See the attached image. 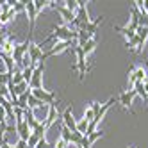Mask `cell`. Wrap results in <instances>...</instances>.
I'll return each mask as SVG.
<instances>
[{"label":"cell","instance_id":"obj_27","mask_svg":"<svg viewBox=\"0 0 148 148\" xmlns=\"http://www.w3.org/2000/svg\"><path fill=\"white\" fill-rule=\"evenodd\" d=\"M11 5H13V9L16 11V14L22 13V11H25V2H11Z\"/></svg>","mask_w":148,"mask_h":148},{"label":"cell","instance_id":"obj_21","mask_svg":"<svg viewBox=\"0 0 148 148\" xmlns=\"http://www.w3.org/2000/svg\"><path fill=\"white\" fill-rule=\"evenodd\" d=\"M116 30H118V32H121L123 36H127V41H129V39H132L134 36H136V32H134V30H130L129 27H114Z\"/></svg>","mask_w":148,"mask_h":148},{"label":"cell","instance_id":"obj_13","mask_svg":"<svg viewBox=\"0 0 148 148\" xmlns=\"http://www.w3.org/2000/svg\"><path fill=\"white\" fill-rule=\"evenodd\" d=\"M23 121L29 125V129H30V130H34L36 127L41 123L39 120H36V116H34V111H32V109H25V114H23Z\"/></svg>","mask_w":148,"mask_h":148},{"label":"cell","instance_id":"obj_9","mask_svg":"<svg viewBox=\"0 0 148 148\" xmlns=\"http://www.w3.org/2000/svg\"><path fill=\"white\" fill-rule=\"evenodd\" d=\"M25 11L29 14V20H30V32L34 30V25H36V20H38V11L34 7V0H27L25 2Z\"/></svg>","mask_w":148,"mask_h":148},{"label":"cell","instance_id":"obj_23","mask_svg":"<svg viewBox=\"0 0 148 148\" xmlns=\"http://www.w3.org/2000/svg\"><path fill=\"white\" fill-rule=\"evenodd\" d=\"M61 139L62 141H66L70 145V139H71V130H68L64 125H61Z\"/></svg>","mask_w":148,"mask_h":148},{"label":"cell","instance_id":"obj_26","mask_svg":"<svg viewBox=\"0 0 148 148\" xmlns=\"http://www.w3.org/2000/svg\"><path fill=\"white\" fill-rule=\"evenodd\" d=\"M22 82H25L23 80V75H22V71H14L13 73V84H14V86H18V84H22Z\"/></svg>","mask_w":148,"mask_h":148},{"label":"cell","instance_id":"obj_14","mask_svg":"<svg viewBox=\"0 0 148 148\" xmlns=\"http://www.w3.org/2000/svg\"><path fill=\"white\" fill-rule=\"evenodd\" d=\"M100 105L102 103H98V102H91V105L86 107V111H84V120H86V121H93L95 116H97V112H98V109H100Z\"/></svg>","mask_w":148,"mask_h":148},{"label":"cell","instance_id":"obj_36","mask_svg":"<svg viewBox=\"0 0 148 148\" xmlns=\"http://www.w3.org/2000/svg\"><path fill=\"white\" fill-rule=\"evenodd\" d=\"M127 148H132V146H127Z\"/></svg>","mask_w":148,"mask_h":148},{"label":"cell","instance_id":"obj_10","mask_svg":"<svg viewBox=\"0 0 148 148\" xmlns=\"http://www.w3.org/2000/svg\"><path fill=\"white\" fill-rule=\"evenodd\" d=\"M57 118H59V107H57V102H56V103L48 105V114H47V120L43 121V123L47 125V129H50L52 123H54Z\"/></svg>","mask_w":148,"mask_h":148},{"label":"cell","instance_id":"obj_32","mask_svg":"<svg viewBox=\"0 0 148 148\" xmlns=\"http://www.w3.org/2000/svg\"><path fill=\"white\" fill-rule=\"evenodd\" d=\"M143 84H145V91H146V95H148V80H145Z\"/></svg>","mask_w":148,"mask_h":148},{"label":"cell","instance_id":"obj_7","mask_svg":"<svg viewBox=\"0 0 148 148\" xmlns=\"http://www.w3.org/2000/svg\"><path fill=\"white\" fill-rule=\"evenodd\" d=\"M136 98V91L134 89H129V91H123L120 97H118V102L123 105L125 109H129V112H132V109H130V105H132V100Z\"/></svg>","mask_w":148,"mask_h":148},{"label":"cell","instance_id":"obj_15","mask_svg":"<svg viewBox=\"0 0 148 148\" xmlns=\"http://www.w3.org/2000/svg\"><path fill=\"white\" fill-rule=\"evenodd\" d=\"M14 38L13 36H7V39H5V43L0 47V52H4L5 56H11L13 57V52H14Z\"/></svg>","mask_w":148,"mask_h":148},{"label":"cell","instance_id":"obj_35","mask_svg":"<svg viewBox=\"0 0 148 148\" xmlns=\"http://www.w3.org/2000/svg\"><path fill=\"white\" fill-rule=\"evenodd\" d=\"M146 68H148V61H146Z\"/></svg>","mask_w":148,"mask_h":148},{"label":"cell","instance_id":"obj_34","mask_svg":"<svg viewBox=\"0 0 148 148\" xmlns=\"http://www.w3.org/2000/svg\"><path fill=\"white\" fill-rule=\"evenodd\" d=\"M146 18H148V9H146Z\"/></svg>","mask_w":148,"mask_h":148},{"label":"cell","instance_id":"obj_12","mask_svg":"<svg viewBox=\"0 0 148 148\" xmlns=\"http://www.w3.org/2000/svg\"><path fill=\"white\" fill-rule=\"evenodd\" d=\"M100 137H103V132H102V130H97V132H93V134H89V136H84L79 148H91V145L97 141V139H100Z\"/></svg>","mask_w":148,"mask_h":148},{"label":"cell","instance_id":"obj_25","mask_svg":"<svg viewBox=\"0 0 148 148\" xmlns=\"http://www.w3.org/2000/svg\"><path fill=\"white\" fill-rule=\"evenodd\" d=\"M32 71H34V68L32 66H27V68H23L22 70V75H23V80L29 84L30 82V77H32Z\"/></svg>","mask_w":148,"mask_h":148},{"label":"cell","instance_id":"obj_16","mask_svg":"<svg viewBox=\"0 0 148 148\" xmlns=\"http://www.w3.org/2000/svg\"><path fill=\"white\" fill-rule=\"evenodd\" d=\"M16 18V11L11 7V11H7V13H0V25H5V23H9L11 20H14Z\"/></svg>","mask_w":148,"mask_h":148},{"label":"cell","instance_id":"obj_17","mask_svg":"<svg viewBox=\"0 0 148 148\" xmlns=\"http://www.w3.org/2000/svg\"><path fill=\"white\" fill-rule=\"evenodd\" d=\"M47 130H48V129H47V125H45L43 121H41V123L36 127V129L32 130V136H36L38 139H45V134H47Z\"/></svg>","mask_w":148,"mask_h":148},{"label":"cell","instance_id":"obj_5","mask_svg":"<svg viewBox=\"0 0 148 148\" xmlns=\"http://www.w3.org/2000/svg\"><path fill=\"white\" fill-rule=\"evenodd\" d=\"M127 79H129V82L132 84V86H134L136 82H145L146 80V68H143V66H132L129 70Z\"/></svg>","mask_w":148,"mask_h":148},{"label":"cell","instance_id":"obj_6","mask_svg":"<svg viewBox=\"0 0 148 148\" xmlns=\"http://www.w3.org/2000/svg\"><path fill=\"white\" fill-rule=\"evenodd\" d=\"M62 125H64L68 130L77 132V121L73 120V114H71V105H68L66 111L62 112Z\"/></svg>","mask_w":148,"mask_h":148},{"label":"cell","instance_id":"obj_2","mask_svg":"<svg viewBox=\"0 0 148 148\" xmlns=\"http://www.w3.org/2000/svg\"><path fill=\"white\" fill-rule=\"evenodd\" d=\"M73 52H75V56H77V64L73 66L71 70H79V79L80 80H84V75H86V71H88V68H86V56H84V52H82V48L80 47H73L71 48Z\"/></svg>","mask_w":148,"mask_h":148},{"label":"cell","instance_id":"obj_28","mask_svg":"<svg viewBox=\"0 0 148 148\" xmlns=\"http://www.w3.org/2000/svg\"><path fill=\"white\" fill-rule=\"evenodd\" d=\"M45 5H48V2H45V0H34V7H36L38 14L43 11V7H45Z\"/></svg>","mask_w":148,"mask_h":148},{"label":"cell","instance_id":"obj_30","mask_svg":"<svg viewBox=\"0 0 148 148\" xmlns=\"http://www.w3.org/2000/svg\"><path fill=\"white\" fill-rule=\"evenodd\" d=\"M5 39H7V34H5V30H2V29H0V47H2V45L5 43Z\"/></svg>","mask_w":148,"mask_h":148},{"label":"cell","instance_id":"obj_20","mask_svg":"<svg viewBox=\"0 0 148 148\" xmlns=\"http://www.w3.org/2000/svg\"><path fill=\"white\" fill-rule=\"evenodd\" d=\"M88 127H89V121H86V120H80V121H77V132H80L82 136H86L88 134Z\"/></svg>","mask_w":148,"mask_h":148},{"label":"cell","instance_id":"obj_3","mask_svg":"<svg viewBox=\"0 0 148 148\" xmlns=\"http://www.w3.org/2000/svg\"><path fill=\"white\" fill-rule=\"evenodd\" d=\"M30 93H32V97H36L38 100L43 102V105L56 103V97H57V95L54 91H45L43 88H39V89H30Z\"/></svg>","mask_w":148,"mask_h":148},{"label":"cell","instance_id":"obj_22","mask_svg":"<svg viewBox=\"0 0 148 148\" xmlns=\"http://www.w3.org/2000/svg\"><path fill=\"white\" fill-rule=\"evenodd\" d=\"M82 134L80 132H71V139H70V145H75V146H80L82 143Z\"/></svg>","mask_w":148,"mask_h":148},{"label":"cell","instance_id":"obj_8","mask_svg":"<svg viewBox=\"0 0 148 148\" xmlns=\"http://www.w3.org/2000/svg\"><path fill=\"white\" fill-rule=\"evenodd\" d=\"M102 22H103V16H98L95 22H89V23H86V25H80L79 30H84V32H88L91 38H95V34H97V30H98V27H100Z\"/></svg>","mask_w":148,"mask_h":148},{"label":"cell","instance_id":"obj_4","mask_svg":"<svg viewBox=\"0 0 148 148\" xmlns=\"http://www.w3.org/2000/svg\"><path fill=\"white\" fill-rule=\"evenodd\" d=\"M43 71H45V62H39V64L34 68L32 77H30V82H29V86L32 88V89L43 88V84H41V80H43Z\"/></svg>","mask_w":148,"mask_h":148},{"label":"cell","instance_id":"obj_18","mask_svg":"<svg viewBox=\"0 0 148 148\" xmlns=\"http://www.w3.org/2000/svg\"><path fill=\"white\" fill-rule=\"evenodd\" d=\"M80 48H82V52H84V56H89L91 52L97 48V39H89L88 43H86V45H82Z\"/></svg>","mask_w":148,"mask_h":148},{"label":"cell","instance_id":"obj_11","mask_svg":"<svg viewBox=\"0 0 148 148\" xmlns=\"http://www.w3.org/2000/svg\"><path fill=\"white\" fill-rule=\"evenodd\" d=\"M16 125V134H18V137L22 141H29V137H30V134H32V130L29 129V125L25 123V121H18V123H14Z\"/></svg>","mask_w":148,"mask_h":148},{"label":"cell","instance_id":"obj_31","mask_svg":"<svg viewBox=\"0 0 148 148\" xmlns=\"http://www.w3.org/2000/svg\"><path fill=\"white\" fill-rule=\"evenodd\" d=\"M0 148H14L13 145H9L7 141H4V143H0Z\"/></svg>","mask_w":148,"mask_h":148},{"label":"cell","instance_id":"obj_33","mask_svg":"<svg viewBox=\"0 0 148 148\" xmlns=\"http://www.w3.org/2000/svg\"><path fill=\"white\" fill-rule=\"evenodd\" d=\"M146 80H148V68H146Z\"/></svg>","mask_w":148,"mask_h":148},{"label":"cell","instance_id":"obj_1","mask_svg":"<svg viewBox=\"0 0 148 148\" xmlns=\"http://www.w3.org/2000/svg\"><path fill=\"white\" fill-rule=\"evenodd\" d=\"M52 38L57 41H75L77 32L71 30L68 25H54L52 27Z\"/></svg>","mask_w":148,"mask_h":148},{"label":"cell","instance_id":"obj_24","mask_svg":"<svg viewBox=\"0 0 148 148\" xmlns=\"http://www.w3.org/2000/svg\"><path fill=\"white\" fill-rule=\"evenodd\" d=\"M66 5V9H68V11H71L73 14H75L77 13V9H79V2H77V0H66V2H64Z\"/></svg>","mask_w":148,"mask_h":148},{"label":"cell","instance_id":"obj_19","mask_svg":"<svg viewBox=\"0 0 148 148\" xmlns=\"http://www.w3.org/2000/svg\"><path fill=\"white\" fill-rule=\"evenodd\" d=\"M41 105H43V102H41V100H38L36 97H32V93H30V97H29V102H27V107L34 111L36 107H41Z\"/></svg>","mask_w":148,"mask_h":148},{"label":"cell","instance_id":"obj_29","mask_svg":"<svg viewBox=\"0 0 148 148\" xmlns=\"http://www.w3.org/2000/svg\"><path fill=\"white\" fill-rule=\"evenodd\" d=\"M36 148H54V146H52V145L47 141V137H45V139H39V141H38Z\"/></svg>","mask_w":148,"mask_h":148}]
</instances>
